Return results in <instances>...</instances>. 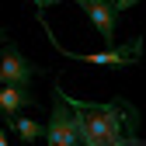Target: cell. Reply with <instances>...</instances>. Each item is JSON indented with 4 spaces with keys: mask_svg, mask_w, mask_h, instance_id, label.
Masks as SVG:
<instances>
[{
    "mask_svg": "<svg viewBox=\"0 0 146 146\" xmlns=\"http://www.w3.org/2000/svg\"><path fill=\"white\" fill-rule=\"evenodd\" d=\"M56 94L63 98V104L70 108V115H73L80 146H143V139L136 136L139 111L125 98L104 101V104L77 101V98H70L59 84H56Z\"/></svg>",
    "mask_w": 146,
    "mask_h": 146,
    "instance_id": "obj_1",
    "label": "cell"
},
{
    "mask_svg": "<svg viewBox=\"0 0 146 146\" xmlns=\"http://www.w3.org/2000/svg\"><path fill=\"white\" fill-rule=\"evenodd\" d=\"M38 21H42V28H45V35H49V42L56 45V52H63V56L77 59V63H87V66H118V70H129V66H132V63H139V56H143V38H132V42H125V45H111V49H104V52H70V49H63V45L56 42V35L49 31L45 17H38Z\"/></svg>",
    "mask_w": 146,
    "mask_h": 146,
    "instance_id": "obj_2",
    "label": "cell"
},
{
    "mask_svg": "<svg viewBox=\"0 0 146 146\" xmlns=\"http://www.w3.org/2000/svg\"><path fill=\"white\" fill-rule=\"evenodd\" d=\"M38 73H45V70L28 63L17 52V45H4L0 49V87H28V80L38 77Z\"/></svg>",
    "mask_w": 146,
    "mask_h": 146,
    "instance_id": "obj_3",
    "label": "cell"
},
{
    "mask_svg": "<svg viewBox=\"0 0 146 146\" xmlns=\"http://www.w3.org/2000/svg\"><path fill=\"white\" fill-rule=\"evenodd\" d=\"M52 94H56V87H52ZM45 139H49V146H80L77 125H73V115H70V108L63 104L59 94H56V104H52V115H49Z\"/></svg>",
    "mask_w": 146,
    "mask_h": 146,
    "instance_id": "obj_4",
    "label": "cell"
},
{
    "mask_svg": "<svg viewBox=\"0 0 146 146\" xmlns=\"http://www.w3.org/2000/svg\"><path fill=\"white\" fill-rule=\"evenodd\" d=\"M73 4L90 17V25L98 28L104 49H111V45H115V28H118V14L108 7V4H101V0H73Z\"/></svg>",
    "mask_w": 146,
    "mask_h": 146,
    "instance_id": "obj_5",
    "label": "cell"
},
{
    "mask_svg": "<svg viewBox=\"0 0 146 146\" xmlns=\"http://www.w3.org/2000/svg\"><path fill=\"white\" fill-rule=\"evenodd\" d=\"M31 104H38V101H35V94H31L28 87H0V115H4L7 122L17 118Z\"/></svg>",
    "mask_w": 146,
    "mask_h": 146,
    "instance_id": "obj_6",
    "label": "cell"
},
{
    "mask_svg": "<svg viewBox=\"0 0 146 146\" xmlns=\"http://www.w3.org/2000/svg\"><path fill=\"white\" fill-rule=\"evenodd\" d=\"M7 125L14 129V136L21 139L25 146H31V143H38V139L45 136V125H42V122H35V118H25V115H17V118H11Z\"/></svg>",
    "mask_w": 146,
    "mask_h": 146,
    "instance_id": "obj_7",
    "label": "cell"
},
{
    "mask_svg": "<svg viewBox=\"0 0 146 146\" xmlns=\"http://www.w3.org/2000/svg\"><path fill=\"white\" fill-rule=\"evenodd\" d=\"M136 4H139V0H115V7H111V11L122 14V11H129V7H136Z\"/></svg>",
    "mask_w": 146,
    "mask_h": 146,
    "instance_id": "obj_8",
    "label": "cell"
},
{
    "mask_svg": "<svg viewBox=\"0 0 146 146\" xmlns=\"http://www.w3.org/2000/svg\"><path fill=\"white\" fill-rule=\"evenodd\" d=\"M31 4H35V7H42V11H45L49 4H56V0H31Z\"/></svg>",
    "mask_w": 146,
    "mask_h": 146,
    "instance_id": "obj_9",
    "label": "cell"
},
{
    "mask_svg": "<svg viewBox=\"0 0 146 146\" xmlns=\"http://www.w3.org/2000/svg\"><path fill=\"white\" fill-rule=\"evenodd\" d=\"M0 146H11V143H7V132H4V129H0Z\"/></svg>",
    "mask_w": 146,
    "mask_h": 146,
    "instance_id": "obj_10",
    "label": "cell"
},
{
    "mask_svg": "<svg viewBox=\"0 0 146 146\" xmlns=\"http://www.w3.org/2000/svg\"><path fill=\"white\" fill-rule=\"evenodd\" d=\"M101 4H108V7H115V0H101Z\"/></svg>",
    "mask_w": 146,
    "mask_h": 146,
    "instance_id": "obj_11",
    "label": "cell"
},
{
    "mask_svg": "<svg viewBox=\"0 0 146 146\" xmlns=\"http://www.w3.org/2000/svg\"><path fill=\"white\" fill-rule=\"evenodd\" d=\"M4 38H7V35H4V31H0V42H4Z\"/></svg>",
    "mask_w": 146,
    "mask_h": 146,
    "instance_id": "obj_12",
    "label": "cell"
}]
</instances>
